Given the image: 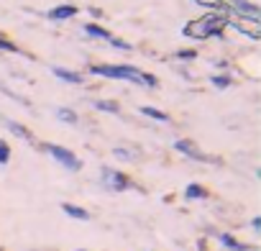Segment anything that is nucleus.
Instances as JSON below:
<instances>
[{
  "instance_id": "obj_1",
  "label": "nucleus",
  "mask_w": 261,
  "mask_h": 251,
  "mask_svg": "<svg viewBox=\"0 0 261 251\" xmlns=\"http://www.w3.org/2000/svg\"><path fill=\"white\" fill-rule=\"evenodd\" d=\"M92 74L100 77H110V80H128V82H144V74L136 67H128V64H95Z\"/></svg>"
},
{
  "instance_id": "obj_2",
  "label": "nucleus",
  "mask_w": 261,
  "mask_h": 251,
  "mask_svg": "<svg viewBox=\"0 0 261 251\" xmlns=\"http://www.w3.org/2000/svg\"><path fill=\"white\" fill-rule=\"evenodd\" d=\"M44 149L62 164V167H67V169H72V172H77L80 167H82V162L69 152V149H64V146H57V144H44Z\"/></svg>"
},
{
  "instance_id": "obj_3",
  "label": "nucleus",
  "mask_w": 261,
  "mask_h": 251,
  "mask_svg": "<svg viewBox=\"0 0 261 251\" xmlns=\"http://www.w3.org/2000/svg\"><path fill=\"white\" fill-rule=\"evenodd\" d=\"M102 182H105V187L108 190H115V192H120V190H128V177L125 174H120V172H113V169H105L102 172Z\"/></svg>"
},
{
  "instance_id": "obj_4",
  "label": "nucleus",
  "mask_w": 261,
  "mask_h": 251,
  "mask_svg": "<svg viewBox=\"0 0 261 251\" xmlns=\"http://www.w3.org/2000/svg\"><path fill=\"white\" fill-rule=\"evenodd\" d=\"M174 149H177V152H182V154H187L190 159H200V162H210V157H205V154H202V152H200V149H197V146H195L192 141H187V139H182V141H177V144H174Z\"/></svg>"
},
{
  "instance_id": "obj_5",
  "label": "nucleus",
  "mask_w": 261,
  "mask_h": 251,
  "mask_svg": "<svg viewBox=\"0 0 261 251\" xmlns=\"http://www.w3.org/2000/svg\"><path fill=\"white\" fill-rule=\"evenodd\" d=\"M230 3L236 6V11H238L241 16H246V18H251V21H258V16H261V13H258V8H256V6H251V3H248V0H230Z\"/></svg>"
},
{
  "instance_id": "obj_6",
  "label": "nucleus",
  "mask_w": 261,
  "mask_h": 251,
  "mask_svg": "<svg viewBox=\"0 0 261 251\" xmlns=\"http://www.w3.org/2000/svg\"><path fill=\"white\" fill-rule=\"evenodd\" d=\"M46 16H49L51 21H64V18L77 16V8H74V6H57V8H51Z\"/></svg>"
},
{
  "instance_id": "obj_7",
  "label": "nucleus",
  "mask_w": 261,
  "mask_h": 251,
  "mask_svg": "<svg viewBox=\"0 0 261 251\" xmlns=\"http://www.w3.org/2000/svg\"><path fill=\"white\" fill-rule=\"evenodd\" d=\"M51 72H54V74H57L59 80H64V82H74V85H77V82H82V77H80V74H74V72H69V69H62V67H54Z\"/></svg>"
},
{
  "instance_id": "obj_8",
  "label": "nucleus",
  "mask_w": 261,
  "mask_h": 251,
  "mask_svg": "<svg viewBox=\"0 0 261 251\" xmlns=\"http://www.w3.org/2000/svg\"><path fill=\"white\" fill-rule=\"evenodd\" d=\"M62 210H64L67 215H72V218H80V220H87V218H90L87 210H82V208H77V205H69V203H64Z\"/></svg>"
},
{
  "instance_id": "obj_9",
  "label": "nucleus",
  "mask_w": 261,
  "mask_h": 251,
  "mask_svg": "<svg viewBox=\"0 0 261 251\" xmlns=\"http://www.w3.org/2000/svg\"><path fill=\"white\" fill-rule=\"evenodd\" d=\"M139 113H144V115H149V118H154V120H169L167 113H162V110H156V108H151V105H144Z\"/></svg>"
},
{
  "instance_id": "obj_10",
  "label": "nucleus",
  "mask_w": 261,
  "mask_h": 251,
  "mask_svg": "<svg viewBox=\"0 0 261 251\" xmlns=\"http://www.w3.org/2000/svg\"><path fill=\"white\" fill-rule=\"evenodd\" d=\"M85 34H87V36H97V39H110V34H108L105 29L95 26V23H87V26H85Z\"/></svg>"
},
{
  "instance_id": "obj_11",
  "label": "nucleus",
  "mask_w": 261,
  "mask_h": 251,
  "mask_svg": "<svg viewBox=\"0 0 261 251\" xmlns=\"http://www.w3.org/2000/svg\"><path fill=\"white\" fill-rule=\"evenodd\" d=\"M220 243H225L230 251H246V246H243V243H238V241H236L233 236H228V233H223V236H220Z\"/></svg>"
},
{
  "instance_id": "obj_12",
  "label": "nucleus",
  "mask_w": 261,
  "mask_h": 251,
  "mask_svg": "<svg viewBox=\"0 0 261 251\" xmlns=\"http://www.w3.org/2000/svg\"><path fill=\"white\" fill-rule=\"evenodd\" d=\"M197 6H205V8H215V11H220V13H225V11H230L225 3H220V0H195Z\"/></svg>"
},
{
  "instance_id": "obj_13",
  "label": "nucleus",
  "mask_w": 261,
  "mask_h": 251,
  "mask_svg": "<svg viewBox=\"0 0 261 251\" xmlns=\"http://www.w3.org/2000/svg\"><path fill=\"white\" fill-rule=\"evenodd\" d=\"M92 105L97 110H105V113H118V103H110V100H95Z\"/></svg>"
},
{
  "instance_id": "obj_14",
  "label": "nucleus",
  "mask_w": 261,
  "mask_h": 251,
  "mask_svg": "<svg viewBox=\"0 0 261 251\" xmlns=\"http://www.w3.org/2000/svg\"><path fill=\"white\" fill-rule=\"evenodd\" d=\"M57 118L64 120V123H77V115H74L69 108H57Z\"/></svg>"
},
{
  "instance_id": "obj_15",
  "label": "nucleus",
  "mask_w": 261,
  "mask_h": 251,
  "mask_svg": "<svg viewBox=\"0 0 261 251\" xmlns=\"http://www.w3.org/2000/svg\"><path fill=\"white\" fill-rule=\"evenodd\" d=\"M8 129H11V131H13L16 136H21V139H31V134H29V131L23 129L21 123H13V120H11V123H8Z\"/></svg>"
},
{
  "instance_id": "obj_16",
  "label": "nucleus",
  "mask_w": 261,
  "mask_h": 251,
  "mask_svg": "<svg viewBox=\"0 0 261 251\" xmlns=\"http://www.w3.org/2000/svg\"><path fill=\"white\" fill-rule=\"evenodd\" d=\"M185 195H187V197H190V200H197V197H205V190H202V187H200V185H190V187H187V192H185Z\"/></svg>"
},
{
  "instance_id": "obj_17",
  "label": "nucleus",
  "mask_w": 261,
  "mask_h": 251,
  "mask_svg": "<svg viewBox=\"0 0 261 251\" xmlns=\"http://www.w3.org/2000/svg\"><path fill=\"white\" fill-rule=\"evenodd\" d=\"M8 159H11V146L0 139V164H8Z\"/></svg>"
},
{
  "instance_id": "obj_18",
  "label": "nucleus",
  "mask_w": 261,
  "mask_h": 251,
  "mask_svg": "<svg viewBox=\"0 0 261 251\" xmlns=\"http://www.w3.org/2000/svg\"><path fill=\"white\" fill-rule=\"evenodd\" d=\"M0 49H3V52H13V54L18 52L16 44H11V41H6V39H0Z\"/></svg>"
},
{
  "instance_id": "obj_19",
  "label": "nucleus",
  "mask_w": 261,
  "mask_h": 251,
  "mask_svg": "<svg viewBox=\"0 0 261 251\" xmlns=\"http://www.w3.org/2000/svg\"><path fill=\"white\" fill-rule=\"evenodd\" d=\"M228 82H230L228 77H213V85L215 87H228Z\"/></svg>"
},
{
  "instance_id": "obj_20",
  "label": "nucleus",
  "mask_w": 261,
  "mask_h": 251,
  "mask_svg": "<svg viewBox=\"0 0 261 251\" xmlns=\"http://www.w3.org/2000/svg\"><path fill=\"white\" fill-rule=\"evenodd\" d=\"M113 154H115V157H120V159H134V157H130V154H128L125 149H115Z\"/></svg>"
},
{
  "instance_id": "obj_21",
  "label": "nucleus",
  "mask_w": 261,
  "mask_h": 251,
  "mask_svg": "<svg viewBox=\"0 0 261 251\" xmlns=\"http://www.w3.org/2000/svg\"><path fill=\"white\" fill-rule=\"evenodd\" d=\"M177 57H182V59H192V57H195V52H179Z\"/></svg>"
},
{
  "instance_id": "obj_22",
  "label": "nucleus",
  "mask_w": 261,
  "mask_h": 251,
  "mask_svg": "<svg viewBox=\"0 0 261 251\" xmlns=\"http://www.w3.org/2000/svg\"><path fill=\"white\" fill-rule=\"evenodd\" d=\"M110 41H113L115 46H120V49H128V44H125V41H118V39H110Z\"/></svg>"
}]
</instances>
